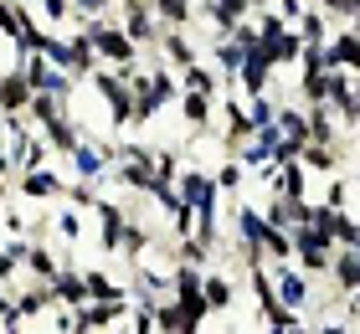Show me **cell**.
<instances>
[{"mask_svg":"<svg viewBox=\"0 0 360 334\" xmlns=\"http://www.w3.org/2000/svg\"><path fill=\"white\" fill-rule=\"evenodd\" d=\"M129 67H98V72L88 77L93 82V93H98V103L108 108V124L113 129H134V93H129Z\"/></svg>","mask_w":360,"mask_h":334,"instance_id":"1","label":"cell"},{"mask_svg":"<svg viewBox=\"0 0 360 334\" xmlns=\"http://www.w3.org/2000/svg\"><path fill=\"white\" fill-rule=\"evenodd\" d=\"M268 278H273V298H278L283 309H293L299 319L309 314V304L319 298V293H314V278H304L293 262H268Z\"/></svg>","mask_w":360,"mask_h":334,"instance_id":"2","label":"cell"},{"mask_svg":"<svg viewBox=\"0 0 360 334\" xmlns=\"http://www.w3.org/2000/svg\"><path fill=\"white\" fill-rule=\"evenodd\" d=\"M88 211H93V221H98V247H103V252H113V247H119V237H124V226H129V206H124V200L98 195Z\"/></svg>","mask_w":360,"mask_h":334,"instance_id":"3","label":"cell"},{"mask_svg":"<svg viewBox=\"0 0 360 334\" xmlns=\"http://www.w3.org/2000/svg\"><path fill=\"white\" fill-rule=\"evenodd\" d=\"M11 191L21 195V200H62V191H68V175L62 170H26V175H15L11 180Z\"/></svg>","mask_w":360,"mask_h":334,"instance_id":"4","label":"cell"},{"mask_svg":"<svg viewBox=\"0 0 360 334\" xmlns=\"http://www.w3.org/2000/svg\"><path fill=\"white\" fill-rule=\"evenodd\" d=\"M155 57L170 67V72H186L191 62H201V52H195V37L191 31H160L155 41Z\"/></svg>","mask_w":360,"mask_h":334,"instance_id":"5","label":"cell"},{"mask_svg":"<svg viewBox=\"0 0 360 334\" xmlns=\"http://www.w3.org/2000/svg\"><path fill=\"white\" fill-rule=\"evenodd\" d=\"M201 293H206V309L211 314H232V304H237V273H226V267H206Z\"/></svg>","mask_w":360,"mask_h":334,"instance_id":"6","label":"cell"},{"mask_svg":"<svg viewBox=\"0 0 360 334\" xmlns=\"http://www.w3.org/2000/svg\"><path fill=\"white\" fill-rule=\"evenodd\" d=\"M21 273H26L31 283H52V278L62 273V252H57V247H46V242H26Z\"/></svg>","mask_w":360,"mask_h":334,"instance_id":"7","label":"cell"},{"mask_svg":"<svg viewBox=\"0 0 360 334\" xmlns=\"http://www.w3.org/2000/svg\"><path fill=\"white\" fill-rule=\"evenodd\" d=\"M52 288V304L57 309H88V283H83V267H62V273L46 283Z\"/></svg>","mask_w":360,"mask_h":334,"instance_id":"8","label":"cell"},{"mask_svg":"<svg viewBox=\"0 0 360 334\" xmlns=\"http://www.w3.org/2000/svg\"><path fill=\"white\" fill-rule=\"evenodd\" d=\"M324 57H330V67H340V72H355L360 77V37L350 26L330 31V41H324Z\"/></svg>","mask_w":360,"mask_h":334,"instance_id":"9","label":"cell"},{"mask_svg":"<svg viewBox=\"0 0 360 334\" xmlns=\"http://www.w3.org/2000/svg\"><path fill=\"white\" fill-rule=\"evenodd\" d=\"M180 119H186L191 134H206L211 124H217V98H201V93H180Z\"/></svg>","mask_w":360,"mask_h":334,"instance_id":"10","label":"cell"},{"mask_svg":"<svg viewBox=\"0 0 360 334\" xmlns=\"http://www.w3.org/2000/svg\"><path fill=\"white\" fill-rule=\"evenodd\" d=\"M31 103V82L21 77V67H6L0 72V113H26Z\"/></svg>","mask_w":360,"mask_h":334,"instance_id":"11","label":"cell"},{"mask_svg":"<svg viewBox=\"0 0 360 334\" xmlns=\"http://www.w3.org/2000/svg\"><path fill=\"white\" fill-rule=\"evenodd\" d=\"M83 283H88V304H108V298H129V283L108 278L103 267H83Z\"/></svg>","mask_w":360,"mask_h":334,"instance_id":"12","label":"cell"},{"mask_svg":"<svg viewBox=\"0 0 360 334\" xmlns=\"http://www.w3.org/2000/svg\"><path fill=\"white\" fill-rule=\"evenodd\" d=\"M211 180H217L221 195H242V191H248V165H237L232 155H226V160L217 165V175H211Z\"/></svg>","mask_w":360,"mask_h":334,"instance_id":"13","label":"cell"},{"mask_svg":"<svg viewBox=\"0 0 360 334\" xmlns=\"http://www.w3.org/2000/svg\"><path fill=\"white\" fill-rule=\"evenodd\" d=\"M52 231H57V237H62V242H68V247H77V242H83V237H88V221H83V211H72V206H62V211L52 216Z\"/></svg>","mask_w":360,"mask_h":334,"instance_id":"14","label":"cell"},{"mask_svg":"<svg viewBox=\"0 0 360 334\" xmlns=\"http://www.w3.org/2000/svg\"><path fill=\"white\" fill-rule=\"evenodd\" d=\"M6 231H11V237H26V216L21 211H6Z\"/></svg>","mask_w":360,"mask_h":334,"instance_id":"15","label":"cell"},{"mask_svg":"<svg viewBox=\"0 0 360 334\" xmlns=\"http://www.w3.org/2000/svg\"><path fill=\"white\" fill-rule=\"evenodd\" d=\"M11 200V175H0V206Z\"/></svg>","mask_w":360,"mask_h":334,"instance_id":"16","label":"cell"},{"mask_svg":"<svg viewBox=\"0 0 360 334\" xmlns=\"http://www.w3.org/2000/svg\"><path fill=\"white\" fill-rule=\"evenodd\" d=\"M350 334H360V329H350Z\"/></svg>","mask_w":360,"mask_h":334,"instance_id":"17","label":"cell"}]
</instances>
